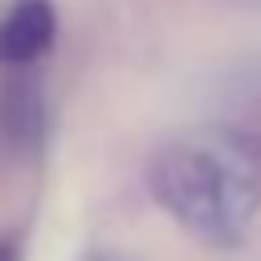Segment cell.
<instances>
[{
    "instance_id": "1",
    "label": "cell",
    "mask_w": 261,
    "mask_h": 261,
    "mask_svg": "<svg viewBox=\"0 0 261 261\" xmlns=\"http://www.w3.org/2000/svg\"><path fill=\"white\" fill-rule=\"evenodd\" d=\"M155 204L200 245H245L261 212V135L216 122L184 130L147 163Z\"/></svg>"
},
{
    "instance_id": "4",
    "label": "cell",
    "mask_w": 261,
    "mask_h": 261,
    "mask_svg": "<svg viewBox=\"0 0 261 261\" xmlns=\"http://www.w3.org/2000/svg\"><path fill=\"white\" fill-rule=\"evenodd\" d=\"M0 261H24V232H0Z\"/></svg>"
},
{
    "instance_id": "5",
    "label": "cell",
    "mask_w": 261,
    "mask_h": 261,
    "mask_svg": "<svg viewBox=\"0 0 261 261\" xmlns=\"http://www.w3.org/2000/svg\"><path fill=\"white\" fill-rule=\"evenodd\" d=\"M82 261H122V257H114V253H102V249H94V253H86Z\"/></svg>"
},
{
    "instance_id": "3",
    "label": "cell",
    "mask_w": 261,
    "mask_h": 261,
    "mask_svg": "<svg viewBox=\"0 0 261 261\" xmlns=\"http://www.w3.org/2000/svg\"><path fill=\"white\" fill-rule=\"evenodd\" d=\"M49 110H45V86L37 69H4L0 77V130L12 147L37 151L45 143Z\"/></svg>"
},
{
    "instance_id": "2",
    "label": "cell",
    "mask_w": 261,
    "mask_h": 261,
    "mask_svg": "<svg viewBox=\"0 0 261 261\" xmlns=\"http://www.w3.org/2000/svg\"><path fill=\"white\" fill-rule=\"evenodd\" d=\"M57 41L53 0H12L0 12V69H37Z\"/></svg>"
}]
</instances>
